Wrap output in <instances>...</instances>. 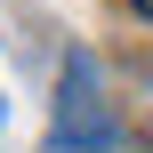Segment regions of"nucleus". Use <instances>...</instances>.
<instances>
[{
    "instance_id": "f257e3e1",
    "label": "nucleus",
    "mask_w": 153,
    "mask_h": 153,
    "mask_svg": "<svg viewBox=\"0 0 153 153\" xmlns=\"http://www.w3.org/2000/svg\"><path fill=\"white\" fill-rule=\"evenodd\" d=\"M121 97L105 81V56L97 48H65V73H56V113H48V145L40 153H121Z\"/></svg>"
}]
</instances>
